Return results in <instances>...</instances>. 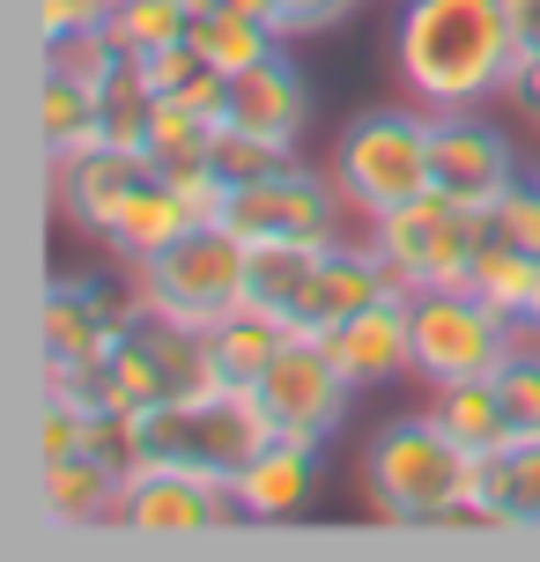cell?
<instances>
[{
	"mask_svg": "<svg viewBox=\"0 0 540 562\" xmlns=\"http://www.w3.org/2000/svg\"><path fill=\"white\" fill-rule=\"evenodd\" d=\"M237 481L200 474V467H134L119 496V526L142 540H193L237 526Z\"/></svg>",
	"mask_w": 540,
	"mask_h": 562,
	"instance_id": "9c48e42d",
	"label": "cell"
},
{
	"mask_svg": "<svg viewBox=\"0 0 540 562\" xmlns=\"http://www.w3.org/2000/svg\"><path fill=\"white\" fill-rule=\"evenodd\" d=\"M223 8H237V15H259V23H274V0H223Z\"/></svg>",
	"mask_w": 540,
	"mask_h": 562,
	"instance_id": "8d00e7d4",
	"label": "cell"
},
{
	"mask_svg": "<svg viewBox=\"0 0 540 562\" xmlns=\"http://www.w3.org/2000/svg\"><path fill=\"white\" fill-rule=\"evenodd\" d=\"M89 415H97V407L45 400V422H37V459H75V451H89Z\"/></svg>",
	"mask_w": 540,
	"mask_h": 562,
	"instance_id": "1f68e13d",
	"label": "cell"
},
{
	"mask_svg": "<svg viewBox=\"0 0 540 562\" xmlns=\"http://www.w3.org/2000/svg\"><path fill=\"white\" fill-rule=\"evenodd\" d=\"M526 334L540 340V289H533V311H526Z\"/></svg>",
	"mask_w": 540,
	"mask_h": 562,
	"instance_id": "74e56055",
	"label": "cell"
},
{
	"mask_svg": "<svg viewBox=\"0 0 540 562\" xmlns=\"http://www.w3.org/2000/svg\"><path fill=\"white\" fill-rule=\"evenodd\" d=\"M518 178H526V170H518V148H511V134H504L496 119L437 112V126H429V193H445V200H459V207L488 215Z\"/></svg>",
	"mask_w": 540,
	"mask_h": 562,
	"instance_id": "30bf717a",
	"label": "cell"
},
{
	"mask_svg": "<svg viewBox=\"0 0 540 562\" xmlns=\"http://www.w3.org/2000/svg\"><path fill=\"white\" fill-rule=\"evenodd\" d=\"M59 207H67V223H82V229H104L112 223V207L134 186H142L148 156H126V148H112V140H97V148H82V156H59Z\"/></svg>",
	"mask_w": 540,
	"mask_h": 562,
	"instance_id": "2e32d148",
	"label": "cell"
},
{
	"mask_svg": "<svg viewBox=\"0 0 540 562\" xmlns=\"http://www.w3.org/2000/svg\"><path fill=\"white\" fill-rule=\"evenodd\" d=\"M348 200L334 186V170H304L296 156L259 178H237L215 223L237 229L245 245H334L341 237Z\"/></svg>",
	"mask_w": 540,
	"mask_h": 562,
	"instance_id": "52a82bcc",
	"label": "cell"
},
{
	"mask_svg": "<svg viewBox=\"0 0 540 562\" xmlns=\"http://www.w3.org/2000/svg\"><path fill=\"white\" fill-rule=\"evenodd\" d=\"M259 407L274 415V429L282 437H312V445H326V437H341L348 407H356V385H348V370L334 363V348L312 334H289L282 348H274V363H267V378L252 385Z\"/></svg>",
	"mask_w": 540,
	"mask_h": 562,
	"instance_id": "ba28073f",
	"label": "cell"
},
{
	"mask_svg": "<svg viewBox=\"0 0 540 562\" xmlns=\"http://www.w3.org/2000/svg\"><path fill=\"white\" fill-rule=\"evenodd\" d=\"M193 223H200V215L185 207V193H178L164 170H148L142 186H134V193L112 207V223L97 229V237H104L119 259H134V267H142V259H156L164 245H178V237H185Z\"/></svg>",
	"mask_w": 540,
	"mask_h": 562,
	"instance_id": "e0dca14e",
	"label": "cell"
},
{
	"mask_svg": "<svg viewBox=\"0 0 540 562\" xmlns=\"http://www.w3.org/2000/svg\"><path fill=\"white\" fill-rule=\"evenodd\" d=\"M429 126H437L429 104L423 112H363L341 126L326 170L356 215H393L429 193Z\"/></svg>",
	"mask_w": 540,
	"mask_h": 562,
	"instance_id": "277c9868",
	"label": "cell"
},
{
	"mask_svg": "<svg viewBox=\"0 0 540 562\" xmlns=\"http://www.w3.org/2000/svg\"><path fill=\"white\" fill-rule=\"evenodd\" d=\"M363 0H274V30L282 37H318V30H334L348 23Z\"/></svg>",
	"mask_w": 540,
	"mask_h": 562,
	"instance_id": "836d02e7",
	"label": "cell"
},
{
	"mask_svg": "<svg viewBox=\"0 0 540 562\" xmlns=\"http://www.w3.org/2000/svg\"><path fill=\"white\" fill-rule=\"evenodd\" d=\"M326 245H252V267H245V304L267 311V318H289V304L304 296L312 281V259Z\"/></svg>",
	"mask_w": 540,
	"mask_h": 562,
	"instance_id": "d4e9b609",
	"label": "cell"
},
{
	"mask_svg": "<svg viewBox=\"0 0 540 562\" xmlns=\"http://www.w3.org/2000/svg\"><path fill=\"white\" fill-rule=\"evenodd\" d=\"M482 526H540V437L482 459Z\"/></svg>",
	"mask_w": 540,
	"mask_h": 562,
	"instance_id": "44dd1931",
	"label": "cell"
},
{
	"mask_svg": "<svg viewBox=\"0 0 540 562\" xmlns=\"http://www.w3.org/2000/svg\"><path fill=\"white\" fill-rule=\"evenodd\" d=\"M97 23H112V0H37V30H45V37L97 30Z\"/></svg>",
	"mask_w": 540,
	"mask_h": 562,
	"instance_id": "e575fe53",
	"label": "cell"
},
{
	"mask_svg": "<svg viewBox=\"0 0 540 562\" xmlns=\"http://www.w3.org/2000/svg\"><path fill=\"white\" fill-rule=\"evenodd\" d=\"M215 148V126L200 112H185L178 97H148V164L156 170H185V164H207Z\"/></svg>",
	"mask_w": 540,
	"mask_h": 562,
	"instance_id": "4316f807",
	"label": "cell"
},
{
	"mask_svg": "<svg viewBox=\"0 0 540 562\" xmlns=\"http://www.w3.org/2000/svg\"><path fill=\"white\" fill-rule=\"evenodd\" d=\"M326 445H312V437H267V445L252 451V467L237 474V510L245 518H259V526H274V518H296V510L312 504L318 488V459Z\"/></svg>",
	"mask_w": 540,
	"mask_h": 562,
	"instance_id": "9a60e30c",
	"label": "cell"
},
{
	"mask_svg": "<svg viewBox=\"0 0 540 562\" xmlns=\"http://www.w3.org/2000/svg\"><path fill=\"white\" fill-rule=\"evenodd\" d=\"M304 119H312V82H304V67L289 59V45L274 59L245 67V75H229V119L223 126H245V134L274 140V148H296Z\"/></svg>",
	"mask_w": 540,
	"mask_h": 562,
	"instance_id": "5bb4252c",
	"label": "cell"
},
{
	"mask_svg": "<svg viewBox=\"0 0 540 562\" xmlns=\"http://www.w3.org/2000/svg\"><path fill=\"white\" fill-rule=\"evenodd\" d=\"M378 296H400V281H393V267L378 259V245H348V237H334L326 252L312 259V281H304V296L289 304V334H312V340H326L334 326H348L356 311H370Z\"/></svg>",
	"mask_w": 540,
	"mask_h": 562,
	"instance_id": "7c38bea8",
	"label": "cell"
},
{
	"mask_svg": "<svg viewBox=\"0 0 540 562\" xmlns=\"http://www.w3.org/2000/svg\"><path fill=\"white\" fill-rule=\"evenodd\" d=\"M296 148H274V140H259V134H245V126H215V148H207V164L223 170L229 186L237 178H259V170H274V164H289Z\"/></svg>",
	"mask_w": 540,
	"mask_h": 562,
	"instance_id": "f546056e",
	"label": "cell"
},
{
	"mask_svg": "<svg viewBox=\"0 0 540 562\" xmlns=\"http://www.w3.org/2000/svg\"><path fill=\"white\" fill-rule=\"evenodd\" d=\"M119 496H126V474H119L112 459H37V504L53 526H104L119 518Z\"/></svg>",
	"mask_w": 540,
	"mask_h": 562,
	"instance_id": "ac0fdd59",
	"label": "cell"
},
{
	"mask_svg": "<svg viewBox=\"0 0 540 562\" xmlns=\"http://www.w3.org/2000/svg\"><path fill=\"white\" fill-rule=\"evenodd\" d=\"M200 67H207V59L193 53V37H178V45H164V53H142V59H134V75H142L148 97H178Z\"/></svg>",
	"mask_w": 540,
	"mask_h": 562,
	"instance_id": "d6a6232c",
	"label": "cell"
},
{
	"mask_svg": "<svg viewBox=\"0 0 540 562\" xmlns=\"http://www.w3.org/2000/svg\"><path fill=\"white\" fill-rule=\"evenodd\" d=\"M200 340H207V363H215L223 385H259L267 363H274V348L289 340V326L245 304V311H229L223 326H215V334H200Z\"/></svg>",
	"mask_w": 540,
	"mask_h": 562,
	"instance_id": "7402d4cb",
	"label": "cell"
},
{
	"mask_svg": "<svg viewBox=\"0 0 540 562\" xmlns=\"http://www.w3.org/2000/svg\"><path fill=\"white\" fill-rule=\"evenodd\" d=\"M142 326L134 296H104L97 281H53L45 289V370H97L119 356V340Z\"/></svg>",
	"mask_w": 540,
	"mask_h": 562,
	"instance_id": "8fae6325",
	"label": "cell"
},
{
	"mask_svg": "<svg viewBox=\"0 0 540 562\" xmlns=\"http://www.w3.org/2000/svg\"><path fill=\"white\" fill-rule=\"evenodd\" d=\"M193 53L215 67V75H245V67H259V59H274L289 45L274 23H259V15H237V8H223V0H200L193 15Z\"/></svg>",
	"mask_w": 540,
	"mask_h": 562,
	"instance_id": "ffe728a7",
	"label": "cell"
},
{
	"mask_svg": "<svg viewBox=\"0 0 540 562\" xmlns=\"http://www.w3.org/2000/svg\"><path fill=\"white\" fill-rule=\"evenodd\" d=\"M334 348V363L348 370V385L356 393H378V385H393L415 370V296L400 289V296H378L370 311H356L348 326L326 334Z\"/></svg>",
	"mask_w": 540,
	"mask_h": 562,
	"instance_id": "4fadbf2b",
	"label": "cell"
},
{
	"mask_svg": "<svg viewBox=\"0 0 540 562\" xmlns=\"http://www.w3.org/2000/svg\"><path fill=\"white\" fill-rule=\"evenodd\" d=\"M370 245L407 296L415 289H466V267L488 245V215H474L445 193H423L393 215H370Z\"/></svg>",
	"mask_w": 540,
	"mask_h": 562,
	"instance_id": "8992f818",
	"label": "cell"
},
{
	"mask_svg": "<svg viewBox=\"0 0 540 562\" xmlns=\"http://www.w3.org/2000/svg\"><path fill=\"white\" fill-rule=\"evenodd\" d=\"M363 488L385 526H482V459L429 415H393L363 445Z\"/></svg>",
	"mask_w": 540,
	"mask_h": 562,
	"instance_id": "7a4b0ae2",
	"label": "cell"
},
{
	"mask_svg": "<svg viewBox=\"0 0 540 562\" xmlns=\"http://www.w3.org/2000/svg\"><path fill=\"white\" fill-rule=\"evenodd\" d=\"M245 267L252 245L223 223H193L178 245H164L156 259L134 267V304L156 326L178 334H215L229 311H245Z\"/></svg>",
	"mask_w": 540,
	"mask_h": 562,
	"instance_id": "3957f363",
	"label": "cell"
},
{
	"mask_svg": "<svg viewBox=\"0 0 540 562\" xmlns=\"http://www.w3.org/2000/svg\"><path fill=\"white\" fill-rule=\"evenodd\" d=\"M488 229H496L504 245H518V252L540 259V178H518L511 193L488 207Z\"/></svg>",
	"mask_w": 540,
	"mask_h": 562,
	"instance_id": "4dcf8cb0",
	"label": "cell"
},
{
	"mask_svg": "<svg viewBox=\"0 0 540 562\" xmlns=\"http://www.w3.org/2000/svg\"><path fill=\"white\" fill-rule=\"evenodd\" d=\"M200 15V0H112V37H119V53L126 59H142V53H164V45H178L185 30H193Z\"/></svg>",
	"mask_w": 540,
	"mask_h": 562,
	"instance_id": "484cf974",
	"label": "cell"
},
{
	"mask_svg": "<svg viewBox=\"0 0 540 562\" xmlns=\"http://www.w3.org/2000/svg\"><path fill=\"white\" fill-rule=\"evenodd\" d=\"M400 82L429 112H482L518 59L504 0H407L393 30Z\"/></svg>",
	"mask_w": 540,
	"mask_h": 562,
	"instance_id": "6da1fadb",
	"label": "cell"
},
{
	"mask_svg": "<svg viewBox=\"0 0 540 562\" xmlns=\"http://www.w3.org/2000/svg\"><path fill=\"white\" fill-rule=\"evenodd\" d=\"M466 289L482 296V304H496L504 318H518L526 326V311H533V289H540V259L518 252V245H504L496 229H488V245L474 252V267H466Z\"/></svg>",
	"mask_w": 540,
	"mask_h": 562,
	"instance_id": "cb8c5ba5",
	"label": "cell"
},
{
	"mask_svg": "<svg viewBox=\"0 0 540 562\" xmlns=\"http://www.w3.org/2000/svg\"><path fill=\"white\" fill-rule=\"evenodd\" d=\"M429 415L445 422V437H452V445H466L474 459H496V451L518 445L511 407H504V393H496V378H474V385H437Z\"/></svg>",
	"mask_w": 540,
	"mask_h": 562,
	"instance_id": "d6986e66",
	"label": "cell"
},
{
	"mask_svg": "<svg viewBox=\"0 0 540 562\" xmlns=\"http://www.w3.org/2000/svg\"><path fill=\"white\" fill-rule=\"evenodd\" d=\"M37 134H45V148H53V164H59V156L97 148V140H104V89L67 82V75H45V97H37Z\"/></svg>",
	"mask_w": 540,
	"mask_h": 562,
	"instance_id": "603a6c76",
	"label": "cell"
},
{
	"mask_svg": "<svg viewBox=\"0 0 540 562\" xmlns=\"http://www.w3.org/2000/svg\"><path fill=\"white\" fill-rule=\"evenodd\" d=\"M511 8V37H518V53H540V0H504Z\"/></svg>",
	"mask_w": 540,
	"mask_h": 562,
	"instance_id": "d590c367",
	"label": "cell"
},
{
	"mask_svg": "<svg viewBox=\"0 0 540 562\" xmlns=\"http://www.w3.org/2000/svg\"><path fill=\"white\" fill-rule=\"evenodd\" d=\"M518 340H526V326L482 304L474 289H415V378L429 393L496 378Z\"/></svg>",
	"mask_w": 540,
	"mask_h": 562,
	"instance_id": "5b68a950",
	"label": "cell"
},
{
	"mask_svg": "<svg viewBox=\"0 0 540 562\" xmlns=\"http://www.w3.org/2000/svg\"><path fill=\"white\" fill-rule=\"evenodd\" d=\"M496 393H504V407H511L518 437H540V348H533V334L518 340L511 363L496 370Z\"/></svg>",
	"mask_w": 540,
	"mask_h": 562,
	"instance_id": "f1b7e54d",
	"label": "cell"
},
{
	"mask_svg": "<svg viewBox=\"0 0 540 562\" xmlns=\"http://www.w3.org/2000/svg\"><path fill=\"white\" fill-rule=\"evenodd\" d=\"M45 59H53L45 75H67V82H89V89H112L119 75L134 67L104 23H97V30H67V37H45Z\"/></svg>",
	"mask_w": 540,
	"mask_h": 562,
	"instance_id": "83f0119b",
	"label": "cell"
}]
</instances>
